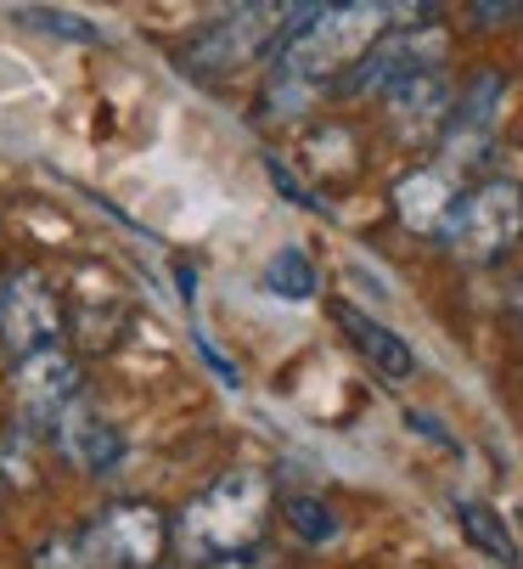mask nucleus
Returning <instances> with one entry per match:
<instances>
[{
    "mask_svg": "<svg viewBox=\"0 0 523 569\" xmlns=\"http://www.w3.org/2000/svg\"><path fill=\"white\" fill-rule=\"evenodd\" d=\"M265 513H271V485H265V473L237 468V473L214 479L209 491L181 513V525H174V541H181L192 558H203V563L231 558V552H253V541L265 536Z\"/></svg>",
    "mask_w": 523,
    "mask_h": 569,
    "instance_id": "obj_1",
    "label": "nucleus"
},
{
    "mask_svg": "<svg viewBox=\"0 0 523 569\" xmlns=\"http://www.w3.org/2000/svg\"><path fill=\"white\" fill-rule=\"evenodd\" d=\"M523 231V187L512 181H484L473 192L456 198V214L445 226V242H451V254L473 260V266H490L501 260L512 242Z\"/></svg>",
    "mask_w": 523,
    "mask_h": 569,
    "instance_id": "obj_2",
    "label": "nucleus"
},
{
    "mask_svg": "<svg viewBox=\"0 0 523 569\" xmlns=\"http://www.w3.org/2000/svg\"><path fill=\"white\" fill-rule=\"evenodd\" d=\"M84 536V558L102 569H158L169 552V519L152 502H119Z\"/></svg>",
    "mask_w": 523,
    "mask_h": 569,
    "instance_id": "obj_3",
    "label": "nucleus"
},
{
    "mask_svg": "<svg viewBox=\"0 0 523 569\" xmlns=\"http://www.w3.org/2000/svg\"><path fill=\"white\" fill-rule=\"evenodd\" d=\"M282 12H271V7H242V12H225V18H214L187 51H181V62L192 68V73H237V68H248L259 51H265L271 40H282V23H276Z\"/></svg>",
    "mask_w": 523,
    "mask_h": 569,
    "instance_id": "obj_4",
    "label": "nucleus"
},
{
    "mask_svg": "<svg viewBox=\"0 0 523 569\" xmlns=\"http://www.w3.org/2000/svg\"><path fill=\"white\" fill-rule=\"evenodd\" d=\"M62 333V310H57V293L40 271H12L0 282V339H7L23 356H40L51 350Z\"/></svg>",
    "mask_w": 523,
    "mask_h": 569,
    "instance_id": "obj_5",
    "label": "nucleus"
},
{
    "mask_svg": "<svg viewBox=\"0 0 523 569\" xmlns=\"http://www.w3.org/2000/svg\"><path fill=\"white\" fill-rule=\"evenodd\" d=\"M440 51H445V40L433 34V29H400V34H383L361 62H355V73L343 79V91H394L400 79H411V73H428V68H440Z\"/></svg>",
    "mask_w": 523,
    "mask_h": 569,
    "instance_id": "obj_6",
    "label": "nucleus"
},
{
    "mask_svg": "<svg viewBox=\"0 0 523 569\" xmlns=\"http://www.w3.org/2000/svg\"><path fill=\"white\" fill-rule=\"evenodd\" d=\"M73 395H79V367L57 345L18 361V400H23V418L29 423H57L68 406H73Z\"/></svg>",
    "mask_w": 523,
    "mask_h": 569,
    "instance_id": "obj_7",
    "label": "nucleus"
},
{
    "mask_svg": "<svg viewBox=\"0 0 523 569\" xmlns=\"http://www.w3.org/2000/svg\"><path fill=\"white\" fill-rule=\"evenodd\" d=\"M57 440H62L68 462H73V468H84V473H113V468L124 462V435H119L102 412L79 406V400L57 418Z\"/></svg>",
    "mask_w": 523,
    "mask_h": 569,
    "instance_id": "obj_8",
    "label": "nucleus"
},
{
    "mask_svg": "<svg viewBox=\"0 0 523 569\" xmlns=\"http://www.w3.org/2000/svg\"><path fill=\"white\" fill-rule=\"evenodd\" d=\"M456 181L445 176V170H433V164H422V170H411L400 187H394V214L411 226V231H422V237H445V226H451V214H456Z\"/></svg>",
    "mask_w": 523,
    "mask_h": 569,
    "instance_id": "obj_9",
    "label": "nucleus"
},
{
    "mask_svg": "<svg viewBox=\"0 0 523 569\" xmlns=\"http://www.w3.org/2000/svg\"><path fill=\"white\" fill-rule=\"evenodd\" d=\"M332 321L349 333V345H355L383 378H411L416 372V356H411V345L394 333V328H383V321H372L366 310H355V305H332Z\"/></svg>",
    "mask_w": 523,
    "mask_h": 569,
    "instance_id": "obj_10",
    "label": "nucleus"
},
{
    "mask_svg": "<svg viewBox=\"0 0 523 569\" xmlns=\"http://www.w3.org/2000/svg\"><path fill=\"white\" fill-rule=\"evenodd\" d=\"M389 108H394V124L400 130H433V124H445L451 119V79L440 68L411 73V79H400V86L389 91Z\"/></svg>",
    "mask_w": 523,
    "mask_h": 569,
    "instance_id": "obj_11",
    "label": "nucleus"
},
{
    "mask_svg": "<svg viewBox=\"0 0 523 569\" xmlns=\"http://www.w3.org/2000/svg\"><path fill=\"white\" fill-rule=\"evenodd\" d=\"M456 525H462V536H467L484 558H495L501 569H523V552H517V541H512V530H506V519H501L495 508H484V502H456Z\"/></svg>",
    "mask_w": 523,
    "mask_h": 569,
    "instance_id": "obj_12",
    "label": "nucleus"
},
{
    "mask_svg": "<svg viewBox=\"0 0 523 569\" xmlns=\"http://www.w3.org/2000/svg\"><path fill=\"white\" fill-rule=\"evenodd\" d=\"M265 288H271L276 299H288V305L315 299V266H310V254H304V249H276V254L265 260Z\"/></svg>",
    "mask_w": 523,
    "mask_h": 569,
    "instance_id": "obj_13",
    "label": "nucleus"
},
{
    "mask_svg": "<svg viewBox=\"0 0 523 569\" xmlns=\"http://www.w3.org/2000/svg\"><path fill=\"white\" fill-rule=\"evenodd\" d=\"M282 513H288L293 536H299V541H310V547H321V541H332V536H338V513H332L321 497H288V502H282Z\"/></svg>",
    "mask_w": 523,
    "mask_h": 569,
    "instance_id": "obj_14",
    "label": "nucleus"
},
{
    "mask_svg": "<svg viewBox=\"0 0 523 569\" xmlns=\"http://www.w3.org/2000/svg\"><path fill=\"white\" fill-rule=\"evenodd\" d=\"M23 23H29V29H46V34H62V40H73V46H97V40H102V29H97L91 18L51 12V7H40V12H23Z\"/></svg>",
    "mask_w": 523,
    "mask_h": 569,
    "instance_id": "obj_15",
    "label": "nucleus"
},
{
    "mask_svg": "<svg viewBox=\"0 0 523 569\" xmlns=\"http://www.w3.org/2000/svg\"><path fill=\"white\" fill-rule=\"evenodd\" d=\"M34 569H91V558H84V536H57L34 552Z\"/></svg>",
    "mask_w": 523,
    "mask_h": 569,
    "instance_id": "obj_16",
    "label": "nucleus"
},
{
    "mask_svg": "<svg viewBox=\"0 0 523 569\" xmlns=\"http://www.w3.org/2000/svg\"><path fill=\"white\" fill-rule=\"evenodd\" d=\"M265 170H271V181H276V187H282V192H288L299 209H315V198H310V192H304V187H299V181H293V176L276 164V158H265Z\"/></svg>",
    "mask_w": 523,
    "mask_h": 569,
    "instance_id": "obj_17",
    "label": "nucleus"
},
{
    "mask_svg": "<svg viewBox=\"0 0 523 569\" xmlns=\"http://www.w3.org/2000/svg\"><path fill=\"white\" fill-rule=\"evenodd\" d=\"M411 423H416V429H422L428 440H440V446H456V440H451V435H445L440 423H433V418H422V412H411Z\"/></svg>",
    "mask_w": 523,
    "mask_h": 569,
    "instance_id": "obj_18",
    "label": "nucleus"
},
{
    "mask_svg": "<svg viewBox=\"0 0 523 569\" xmlns=\"http://www.w3.org/2000/svg\"><path fill=\"white\" fill-rule=\"evenodd\" d=\"M209 569H259V558L253 552H231V558H214Z\"/></svg>",
    "mask_w": 523,
    "mask_h": 569,
    "instance_id": "obj_19",
    "label": "nucleus"
},
{
    "mask_svg": "<svg viewBox=\"0 0 523 569\" xmlns=\"http://www.w3.org/2000/svg\"><path fill=\"white\" fill-rule=\"evenodd\" d=\"M517 12H523V7H473V18H484V23H490V18H517Z\"/></svg>",
    "mask_w": 523,
    "mask_h": 569,
    "instance_id": "obj_20",
    "label": "nucleus"
},
{
    "mask_svg": "<svg viewBox=\"0 0 523 569\" xmlns=\"http://www.w3.org/2000/svg\"><path fill=\"white\" fill-rule=\"evenodd\" d=\"M517 316H523V305H517Z\"/></svg>",
    "mask_w": 523,
    "mask_h": 569,
    "instance_id": "obj_21",
    "label": "nucleus"
}]
</instances>
